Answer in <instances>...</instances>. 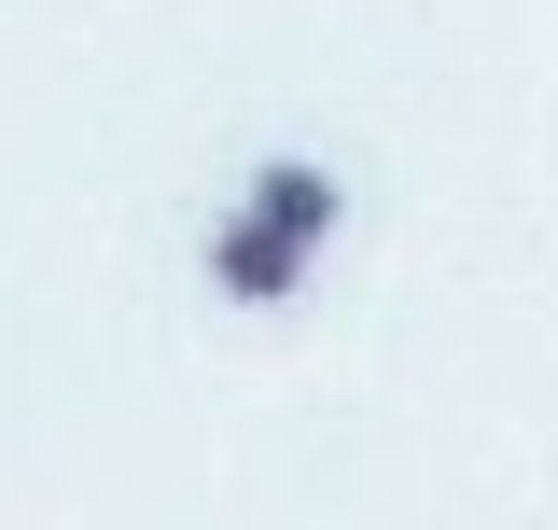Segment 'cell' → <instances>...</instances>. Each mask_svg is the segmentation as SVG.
<instances>
[{
  "label": "cell",
  "mask_w": 558,
  "mask_h": 530,
  "mask_svg": "<svg viewBox=\"0 0 558 530\" xmlns=\"http://www.w3.org/2000/svg\"><path fill=\"white\" fill-rule=\"evenodd\" d=\"M252 224H266V238H293V252H322V238H336L349 224V182L336 168H322V154H266V168H252Z\"/></svg>",
  "instance_id": "1"
},
{
  "label": "cell",
  "mask_w": 558,
  "mask_h": 530,
  "mask_svg": "<svg viewBox=\"0 0 558 530\" xmlns=\"http://www.w3.org/2000/svg\"><path fill=\"white\" fill-rule=\"evenodd\" d=\"M307 265H322V252H293V238H266L252 209H223V224H209V279H223L238 308H293V293H307Z\"/></svg>",
  "instance_id": "2"
}]
</instances>
